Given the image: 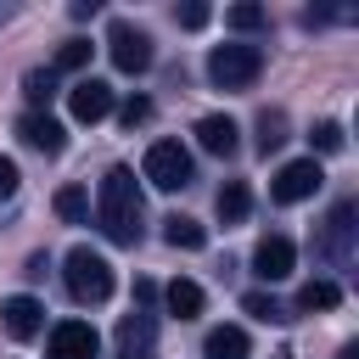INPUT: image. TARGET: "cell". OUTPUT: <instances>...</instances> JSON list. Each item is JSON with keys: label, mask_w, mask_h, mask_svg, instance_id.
I'll list each match as a JSON object with an SVG mask.
<instances>
[{"label": "cell", "mask_w": 359, "mask_h": 359, "mask_svg": "<svg viewBox=\"0 0 359 359\" xmlns=\"http://www.w3.org/2000/svg\"><path fill=\"white\" fill-rule=\"evenodd\" d=\"M213 208H219V219H224V224H241V219H247V208H252L247 180H224V185H219V196H213Z\"/></svg>", "instance_id": "16"}, {"label": "cell", "mask_w": 359, "mask_h": 359, "mask_svg": "<svg viewBox=\"0 0 359 359\" xmlns=\"http://www.w3.org/2000/svg\"><path fill=\"white\" fill-rule=\"evenodd\" d=\"M337 359H359V342H342V353Z\"/></svg>", "instance_id": "30"}, {"label": "cell", "mask_w": 359, "mask_h": 359, "mask_svg": "<svg viewBox=\"0 0 359 359\" xmlns=\"http://www.w3.org/2000/svg\"><path fill=\"white\" fill-rule=\"evenodd\" d=\"M17 180H22V174H17V163H11V157H0V202H11V196H17Z\"/></svg>", "instance_id": "29"}, {"label": "cell", "mask_w": 359, "mask_h": 359, "mask_svg": "<svg viewBox=\"0 0 359 359\" xmlns=\"http://www.w3.org/2000/svg\"><path fill=\"white\" fill-rule=\"evenodd\" d=\"M309 140H314V151H342V123H331V118H325V123H314V135H309Z\"/></svg>", "instance_id": "26"}, {"label": "cell", "mask_w": 359, "mask_h": 359, "mask_svg": "<svg viewBox=\"0 0 359 359\" xmlns=\"http://www.w3.org/2000/svg\"><path fill=\"white\" fill-rule=\"evenodd\" d=\"M202 353H208V359H247V353H252V342H247V331H241V325H213V331H208V342H202Z\"/></svg>", "instance_id": "15"}, {"label": "cell", "mask_w": 359, "mask_h": 359, "mask_svg": "<svg viewBox=\"0 0 359 359\" xmlns=\"http://www.w3.org/2000/svg\"><path fill=\"white\" fill-rule=\"evenodd\" d=\"M286 146V112L280 107H264L258 112V151L269 157V151H280Z\"/></svg>", "instance_id": "19"}, {"label": "cell", "mask_w": 359, "mask_h": 359, "mask_svg": "<svg viewBox=\"0 0 359 359\" xmlns=\"http://www.w3.org/2000/svg\"><path fill=\"white\" fill-rule=\"evenodd\" d=\"M0 325H6L17 342H28V337H39V331H45V303L17 292V297H6V303H0Z\"/></svg>", "instance_id": "11"}, {"label": "cell", "mask_w": 359, "mask_h": 359, "mask_svg": "<svg viewBox=\"0 0 359 359\" xmlns=\"http://www.w3.org/2000/svg\"><path fill=\"white\" fill-rule=\"evenodd\" d=\"M118 359H151V353H118Z\"/></svg>", "instance_id": "31"}, {"label": "cell", "mask_w": 359, "mask_h": 359, "mask_svg": "<svg viewBox=\"0 0 359 359\" xmlns=\"http://www.w3.org/2000/svg\"><path fill=\"white\" fill-rule=\"evenodd\" d=\"M107 56H112L118 73H146V67H151V34L135 28L129 17H112V28H107Z\"/></svg>", "instance_id": "4"}, {"label": "cell", "mask_w": 359, "mask_h": 359, "mask_svg": "<svg viewBox=\"0 0 359 359\" xmlns=\"http://www.w3.org/2000/svg\"><path fill=\"white\" fill-rule=\"evenodd\" d=\"M325 185V168L314 163V157H297V163H286L275 180H269V196L286 208V202H303V196H314Z\"/></svg>", "instance_id": "6"}, {"label": "cell", "mask_w": 359, "mask_h": 359, "mask_svg": "<svg viewBox=\"0 0 359 359\" xmlns=\"http://www.w3.org/2000/svg\"><path fill=\"white\" fill-rule=\"evenodd\" d=\"M151 337H157V320L146 309L118 320V353H151Z\"/></svg>", "instance_id": "14"}, {"label": "cell", "mask_w": 359, "mask_h": 359, "mask_svg": "<svg viewBox=\"0 0 359 359\" xmlns=\"http://www.w3.org/2000/svg\"><path fill=\"white\" fill-rule=\"evenodd\" d=\"M118 118H123V123L135 129V123H146V118H151V101H146V95H129V101L118 107Z\"/></svg>", "instance_id": "27"}, {"label": "cell", "mask_w": 359, "mask_h": 359, "mask_svg": "<svg viewBox=\"0 0 359 359\" xmlns=\"http://www.w3.org/2000/svg\"><path fill=\"white\" fill-rule=\"evenodd\" d=\"M353 219H359V208H353V202H337L331 219H325V230H320V252H325L337 269L353 264V230H359Z\"/></svg>", "instance_id": "7"}, {"label": "cell", "mask_w": 359, "mask_h": 359, "mask_svg": "<svg viewBox=\"0 0 359 359\" xmlns=\"http://www.w3.org/2000/svg\"><path fill=\"white\" fill-rule=\"evenodd\" d=\"M174 22H180V28H202V22H208V6H202V0H191V6H180V11H174Z\"/></svg>", "instance_id": "28"}, {"label": "cell", "mask_w": 359, "mask_h": 359, "mask_svg": "<svg viewBox=\"0 0 359 359\" xmlns=\"http://www.w3.org/2000/svg\"><path fill=\"white\" fill-rule=\"evenodd\" d=\"M241 309H247L252 320H269V325H280V320H292V314H286V309H280V303H275L269 292H247V297H241Z\"/></svg>", "instance_id": "24"}, {"label": "cell", "mask_w": 359, "mask_h": 359, "mask_svg": "<svg viewBox=\"0 0 359 359\" xmlns=\"http://www.w3.org/2000/svg\"><path fill=\"white\" fill-rule=\"evenodd\" d=\"M90 39H62V50H56V67L50 73H79V67H90Z\"/></svg>", "instance_id": "23"}, {"label": "cell", "mask_w": 359, "mask_h": 359, "mask_svg": "<svg viewBox=\"0 0 359 359\" xmlns=\"http://www.w3.org/2000/svg\"><path fill=\"white\" fill-rule=\"evenodd\" d=\"M292 264H297V247H292L286 236H264V241L252 247V275H258V280H269V286H275V280H286V275H292Z\"/></svg>", "instance_id": "9"}, {"label": "cell", "mask_w": 359, "mask_h": 359, "mask_svg": "<svg viewBox=\"0 0 359 359\" xmlns=\"http://www.w3.org/2000/svg\"><path fill=\"white\" fill-rule=\"evenodd\" d=\"M337 303H342V286H337V280H309V286L297 292V309H303V314H314V309H337Z\"/></svg>", "instance_id": "21"}, {"label": "cell", "mask_w": 359, "mask_h": 359, "mask_svg": "<svg viewBox=\"0 0 359 359\" xmlns=\"http://www.w3.org/2000/svg\"><path fill=\"white\" fill-rule=\"evenodd\" d=\"M163 241H168V247H185V252H196V247L208 241V230H202L191 213H168V219H163Z\"/></svg>", "instance_id": "18"}, {"label": "cell", "mask_w": 359, "mask_h": 359, "mask_svg": "<svg viewBox=\"0 0 359 359\" xmlns=\"http://www.w3.org/2000/svg\"><path fill=\"white\" fill-rule=\"evenodd\" d=\"M163 303H168V314H174V320H196L208 297H202V286H196V280H168Z\"/></svg>", "instance_id": "17"}, {"label": "cell", "mask_w": 359, "mask_h": 359, "mask_svg": "<svg viewBox=\"0 0 359 359\" xmlns=\"http://www.w3.org/2000/svg\"><path fill=\"white\" fill-rule=\"evenodd\" d=\"M146 219V208H140V185H135V174L118 163V168H107L101 174V191H95V224L107 230V241H118V247H135L140 241V224Z\"/></svg>", "instance_id": "1"}, {"label": "cell", "mask_w": 359, "mask_h": 359, "mask_svg": "<svg viewBox=\"0 0 359 359\" xmlns=\"http://www.w3.org/2000/svg\"><path fill=\"white\" fill-rule=\"evenodd\" d=\"M196 140H202V151H213V157H236V123L224 118V112H208L202 123H196Z\"/></svg>", "instance_id": "13"}, {"label": "cell", "mask_w": 359, "mask_h": 359, "mask_svg": "<svg viewBox=\"0 0 359 359\" xmlns=\"http://www.w3.org/2000/svg\"><path fill=\"white\" fill-rule=\"evenodd\" d=\"M22 95H28V107H34V112H45V107H50V95H56V73H50V67L22 73Z\"/></svg>", "instance_id": "20"}, {"label": "cell", "mask_w": 359, "mask_h": 359, "mask_svg": "<svg viewBox=\"0 0 359 359\" xmlns=\"http://www.w3.org/2000/svg\"><path fill=\"white\" fill-rule=\"evenodd\" d=\"M258 73H264V50L247 45V39H236V45H213V50H208V79H213L219 90H252Z\"/></svg>", "instance_id": "2"}, {"label": "cell", "mask_w": 359, "mask_h": 359, "mask_svg": "<svg viewBox=\"0 0 359 359\" xmlns=\"http://www.w3.org/2000/svg\"><path fill=\"white\" fill-rule=\"evenodd\" d=\"M62 280H67L73 303H107V297H112V264H107L101 252H90V247H73V252H67Z\"/></svg>", "instance_id": "3"}, {"label": "cell", "mask_w": 359, "mask_h": 359, "mask_svg": "<svg viewBox=\"0 0 359 359\" xmlns=\"http://www.w3.org/2000/svg\"><path fill=\"white\" fill-rule=\"evenodd\" d=\"M101 353V337L90 320H62L50 325V342H45V359H95Z\"/></svg>", "instance_id": "8"}, {"label": "cell", "mask_w": 359, "mask_h": 359, "mask_svg": "<svg viewBox=\"0 0 359 359\" xmlns=\"http://www.w3.org/2000/svg\"><path fill=\"white\" fill-rule=\"evenodd\" d=\"M17 135H22V146H34V151H45V157H62V146H67V129H62L50 112H28V118L17 123Z\"/></svg>", "instance_id": "12"}, {"label": "cell", "mask_w": 359, "mask_h": 359, "mask_svg": "<svg viewBox=\"0 0 359 359\" xmlns=\"http://www.w3.org/2000/svg\"><path fill=\"white\" fill-rule=\"evenodd\" d=\"M224 22H230L236 34H252V28H264V22H269V11H264V6H230V11H224Z\"/></svg>", "instance_id": "25"}, {"label": "cell", "mask_w": 359, "mask_h": 359, "mask_svg": "<svg viewBox=\"0 0 359 359\" xmlns=\"http://www.w3.org/2000/svg\"><path fill=\"white\" fill-rule=\"evenodd\" d=\"M56 213H62L67 224H84V219H90V196H84V185H62V191H56Z\"/></svg>", "instance_id": "22"}, {"label": "cell", "mask_w": 359, "mask_h": 359, "mask_svg": "<svg viewBox=\"0 0 359 359\" xmlns=\"http://www.w3.org/2000/svg\"><path fill=\"white\" fill-rule=\"evenodd\" d=\"M67 112H73L79 123H101V118L112 112V84H101V79H79V84L67 90Z\"/></svg>", "instance_id": "10"}, {"label": "cell", "mask_w": 359, "mask_h": 359, "mask_svg": "<svg viewBox=\"0 0 359 359\" xmlns=\"http://www.w3.org/2000/svg\"><path fill=\"white\" fill-rule=\"evenodd\" d=\"M140 174H146L157 191H180V185H191V151H185L180 140H151Z\"/></svg>", "instance_id": "5"}]
</instances>
